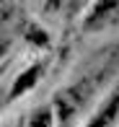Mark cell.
<instances>
[{
	"label": "cell",
	"instance_id": "obj_1",
	"mask_svg": "<svg viewBox=\"0 0 119 127\" xmlns=\"http://www.w3.org/2000/svg\"><path fill=\"white\" fill-rule=\"evenodd\" d=\"M119 10V0H98V3L93 5V13L88 16V21H86V26L88 29H98V26H104L106 21L111 18Z\"/></svg>",
	"mask_w": 119,
	"mask_h": 127
},
{
	"label": "cell",
	"instance_id": "obj_4",
	"mask_svg": "<svg viewBox=\"0 0 119 127\" xmlns=\"http://www.w3.org/2000/svg\"><path fill=\"white\" fill-rule=\"evenodd\" d=\"M49 125H52V117H49L47 109H39L31 117V122H29V127H49Z\"/></svg>",
	"mask_w": 119,
	"mask_h": 127
},
{
	"label": "cell",
	"instance_id": "obj_3",
	"mask_svg": "<svg viewBox=\"0 0 119 127\" xmlns=\"http://www.w3.org/2000/svg\"><path fill=\"white\" fill-rule=\"evenodd\" d=\"M39 73H42V65H34V67H29L26 73H21V75H18V80H16V86H13V91H10V99H16V96H18L21 91L31 88V86L36 83Z\"/></svg>",
	"mask_w": 119,
	"mask_h": 127
},
{
	"label": "cell",
	"instance_id": "obj_5",
	"mask_svg": "<svg viewBox=\"0 0 119 127\" xmlns=\"http://www.w3.org/2000/svg\"><path fill=\"white\" fill-rule=\"evenodd\" d=\"M52 3H57V0H52Z\"/></svg>",
	"mask_w": 119,
	"mask_h": 127
},
{
	"label": "cell",
	"instance_id": "obj_2",
	"mask_svg": "<svg viewBox=\"0 0 119 127\" xmlns=\"http://www.w3.org/2000/svg\"><path fill=\"white\" fill-rule=\"evenodd\" d=\"M119 114V88L111 94V99L101 106V112L96 114L93 119H91V125L88 127H109L111 122H114V117Z\"/></svg>",
	"mask_w": 119,
	"mask_h": 127
}]
</instances>
